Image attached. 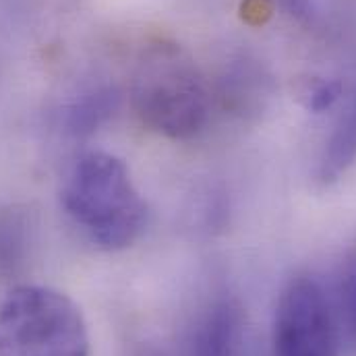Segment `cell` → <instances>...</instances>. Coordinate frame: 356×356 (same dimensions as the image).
<instances>
[{
  "label": "cell",
  "mask_w": 356,
  "mask_h": 356,
  "mask_svg": "<svg viewBox=\"0 0 356 356\" xmlns=\"http://www.w3.org/2000/svg\"><path fill=\"white\" fill-rule=\"evenodd\" d=\"M60 205L89 243L108 253L131 247L147 222V203L127 164L102 149L75 160L60 188Z\"/></svg>",
  "instance_id": "obj_1"
},
{
  "label": "cell",
  "mask_w": 356,
  "mask_h": 356,
  "mask_svg": "<svg viewBox=\"0 0 356 356\" xmlns=\"http://www.w3.org/2000/svg\"><path fill=\"white\" fill-rule=\"evenodd\" d=\"M131 102L139 120L154 133L186 141L203 131L209 91L195 58L172 40H154L137 56Z\"/></svg>",
  "instance_id": "obj_2"
},
{
  "label": "cell",
  "mask_w": 356,
  "mask_h": 356,
  "mask_svg": "<svg viewBox=\"0 0 356 356\" xmlns=\"http://www.w3.org/2000/svg\"><path fill=\"white\" fill-rule=\"evenodd\" d=\"M0 356H91L83 311L52 286L10 288L0 300Z\"/></svg>",
  "instance_id": "obj_3"
},
{
  "label": "cell",
  "mask_w": 356,
  "mask_h": 356,
  "mask_svg": "<svg viewBox=\"0 0 356 356\" xmlns=\"http://www.w3.org/2000/svg\"><path fill=\"white\" fill-rule=\"evenodd\" d=\"M271 356H338L332 311L317 280L298 275L282 290Z\"/></svg>",
  "instance_id": "obj_4"
},
{
  "label": "cell",
  "mask_w": 356,
  "mask_h": 356,
  "mask_svg": "<svg viewBox=\"0 0 356 356\" xmlns=\"http://www.w3.org/2000/svg\"><path fill=\"white\" fill-rule=\"evenodd\" d=\"M243 311L232 298H222L205 313L195 338V356H238Z\"/></svg>",
  "instance_id": "obj_5"
},
{
  "label": "cell",
  "mask_w": 356,
  "mask_h": 356,
  "mask_svg": "<svg viewBox=\"0 0 356 356\" xmlns=\"http://www.w3.org/2000/svg\"><path fill=\"white\" fill-rule=\"evenodd\" d=\"M33 234V220L25 207L0 211V273L15 275L25 266Z\"/></svg>",
  "instance_id": "obj_6"
},
{
  "label": "cell",
  "mask_w": 356,
  "mask_h": 356,
  "mask_svg": "<svg viewBox=\"0 0 356 356\" xmlns=\"http://www.w3.org/2000/svg\"><path fill=\"white\" fill-rule=\"evenodd\" d=\"M356 162V99L336 122L319 160V180L336 182Z\"/></svg>",
  "instance_id": "obj_7"
},
{
  "label": "cell",
  "mask_w": 356,
  "mask_h": 356,
  "mask_svg": "<svg viewBox=\"0 0 356 356\" xmlns=\"http://www.w3.org/2000/svg\"><path fill=\"white\" fill-rule=\"evenodd\" d=\"M116 93L112 89H97L86 95L83 99L75 102L67 112V127L75 135L91 133L99 127L116 108Z\"/></svg>",
  "instance_id": "obj_8"
},
{
  "label": "cell",
  "mask_w": 356,
  "mask_h": 356,
  "mask_svg": "<svg viewBox=\"0 0 356 356\" xmlns=\"http://www.w3.org/2000/svg\"><path fill=\"white\" fill-rule=\"evenodd\" d=\"M342 95V83L336 79H317L305 89V106L313 114L327 112Z\"/></svg>",
  "instance_id": "obj_9"
},
{
  "label": "cell",
  "mask_w": 356,
  "mask_h": 356,
  "mask_svg": "<svg viewBox=\"0 0 356 356\" xmlns=\"http://www.w3.org/2000/svg\"><path fill=\"white\" fill-rule=\"evenodd\" d=\"M340 305H342V313L346 317V323H348L350 332L356 336V269L348 271L342 277Z\"/></svg>",
  "instance_id": "obj_10"
},
{
  "label": "cell",
  "mask_w": 356,
  "mask_h": 356,
  "mask_svg": "<svg viewBox=\"0 0 356 356\" xmlns=\"http://www.w3.org/2000/svg\"><path fill=\"white\" fill-rule=\"evenodd\" d=\"M282 8L298 21H307L313 15V0H277Z\"/></svg>",
  "instance_id": "obj_11"
}]
</instances>
